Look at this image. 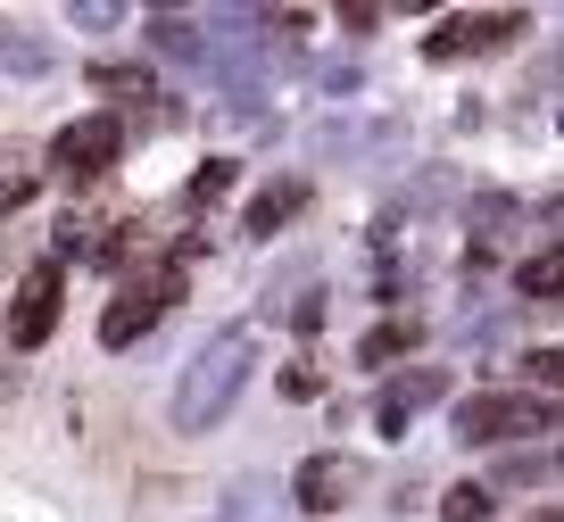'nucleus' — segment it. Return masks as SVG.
<instances>
[{"mask_svg":"<svg viewBox=\"0 0 564 522\" xmlns=\"http://www.w3.org/2000/svg\"><path fill=\"white\" fill-rule=\"evenodd\" d=\"M258 373V324H225L192 348V366L175 382V432H208V423L232 415V399L249 390Z\"/></svg>","mask_w":564,"mask_h":522,"instance_id":"f257e3e1","label":"nucleus"},{"mask_svg":"<svg viewBox=\"0 0 564 522\" xmlns=\"http://www.w3.org/2000/svg\"><path fill=\"white\" fill-rule=\"evenodd\" d=\"M91 84H100V91H141V100H150V67H133V58H100Z\"/></svg>","mask_w":564,"mask_h":522,"instance_id":"dca6fc26","label":"nucleus"},{"mask_svg":"<svg viewBox=\"0 0 564 522\" xmlns=\"http://www.w3.org/2000/svg\"><path fill=\"white\" fill-rule=\"evenodd\" d=\"M58 298H67V265L42 258L34 274L18 282V298H9V348H25V357H34V348L58 331Z\"/></svg>","mask_w":564,"mask_h":522,"instance_id":"39448f33","label":"nucleus"},{"mask_svg":"<svg viewBox=\"0 0 564 522\" xmlns=\"http://www.w3.org/2000/svg\"><path fill=\"white\" fill-rule=\"evenodd\" d=\"M67 18H75V25H117L124 9H108V0H84V9H67Z\"/></svg>","mask_w":564,"mask_h":522,"instance_id":"412c9836","label":"nucleus"},{"mask_svg":"<svg viewBox=\"0 0 564 522\" xmlns=\"http://www.w3.org/2000/svg\"><path fill=\"white\" fill-rule=\"evenodd\" d=\"M514 291L540 298V307H564V249H540V258L514 265Z\"/></svg>","mask_w":564,"mask_h":522,"instance_id":"9d476101","label":"nucleus"},{"mask_svg":"<svg viewBox=\"0 0 564 522\" xmlns=\"http://www.w3.org/2000/svg\"><path fill=\"white\" fill-rule=\"evenodd\" d=\"M42 192V166L18 150V141H0V208H25Z\"/></svg>","mask_w":564,"mask_h":522,"instance_id":"9b49d317","label":"nucleus"},{"mask_svg":"<svg viewBox=\"0 0 564 522\" xmlns=\"http://www.w3.org/2000/svg\"><path fill=\"white\" fill-rule=\"evenodd\" d=\"M300 208H307V183H300V174H282V183H265V192L241 208V232H249V241H274Z\"/></svg>","mask_w":564,"mask_h":522,"instance_id":"6e6552de","label":"nucleus"},{"mask_svg":"<svg viewBox=\"0 0 564 522\" xmlns=\"http://www.w3.org/2000/svg\"><path fill=\"white\" fill-rule=\"evenodd\" d=\"M540 522H564V514H540Z\"/></svg>","mask_w":564,"mask_h":522,"instance_id":"5701e85b","label":"nucleus"},{"mask_svg":"<svg viewBox=\"0 0 564 522\" xmlns=\"http://www.w3.org/2000/svg\"><path fill=\"white\" fill-rule=\"evenodd\" d=\"M166 298H183V258L166 265V274H133V282H117V298L100 307V348H133L141 331L166 315Z\"/></svg>","mask_w":564,"mask_h":522,"instance_id":"7ed1b4c3","label":"nucleus"},{"mask_svg":"<svg viewBox=\"0 0 564 522\" xmlns=\"http://www.w3.org/2000/svg\"><path fill=\"white\" fill-rule=\"evenodd\" d=\"M117 157H124V124L108 117V108L100 117H75L67 133L51 141V174H67V183H100Z\"/></svg>","mask_w":564,"mask_h":522,"instance_id":"20e7f679","label":"nucleus"},{"mask_svg":"<svg viewBox=\"0 0 564 522\" xmlns=\"http://www.w3.org/2000/svg\"><path fill=\"white\" fill-rule=\"evenodd\" d=\"M523 34V9H490V18H441L432 25V42H423V58H465V51H490V42Z\"/></svg>","mask_w":564,"mask_h":522,"instance_id":"423d86ee","label":"nucleus"},{"mask_svg":"<svg viewBox=\"0 0 564 522\" xmlns=\"http://www.w3.org/2000/svg\"><path fill=\"white\" fill-rule=\"evenodd\" d=\"M282 390H291V399H316L324 373H316V366H291V373H282Z\"/></svg>","mask_w":564,"mask_h":522,"instance_id":"aec40b11","label":"nucleus"},{"mask_svg":"<svg viewBox=\"0 0 564 522\" xmlns=\"http://www.w3.org/2000/svg\"><path fill=\"white\" fill-rule=\"evenodd\" d=\"M291 498H300L307 514H340V505H349V465H340L333 448L300 456V465H291Z\"/></svg>","mask_w":564,"mask_h":522,"instance_id":"0eeeda50","label":"nucleus"},{"mask_svg":"<svg viewBox=\"0 0 564 522\" xmlns=\"http://www.w3.org/2000/svg\"><path fill=\"white\" fill-rule=\"evenodd\" d=\"M0 58H9V67H18V75H42V67H51V42H34V34H18V25H9V42H0Z\"/></svg>","mask_w":564,"mask_h":522,"instance_id":"f3484780","label":"nucleus"},{"mask_svg":"<svg viewBox=\"0 0 564 522\" xmlns=\"http://www.w3.org/2000/svg\"><path fill=\"white\" fill-rule=\"evenodd\" d=\"M150 51H166V58H199V25H192V18H150Z\"/></svg>","mask_w":564,"mask_h":522,"instance_id":"4468645a","label":"nucleus"},{"mask_svg":"<svg viewBox=\"0 0 564 522\" xmlns=\"http://www.w3.org/2000/svg\"><path fill=\"white\" fill-rule=\"evenodd\" d=\"M232 522H265V481H241V489H232Z\"/></svg>","mask_w":564,"mask_h":522,"instance_id":"6ab92c4d","label":"nucleus"},{"mask_svg":"<svg viewBox=\"0 0 564 522\" xmlns=\"http://www.w3.org/2000/svg\"><path fill=\"white\" fill-rule=\"evenodd\" d=\"M448 432H457L465 448H498V439L547 432V399H531V390H474V399H457Z\"/></svg>","mask_w":564,"mask_h":522,"instance_id":"f03ea898","label":"nucleus"},{"mask_svg":"<svg viewBox=\"0 0 564 522\" xmlns=\"http://www.w3.org/2000/svg\"><path fill=\"white\" fill-rule=\"evenodd\" d=\"M291 324H300V331H316V324H324V291H307L300 307H291Z\"/></svg>","mask_w":564,"mask_h":522,"instance_id":"4be33fe9","label":"nucleus"},{"mask_svg":"<svg viewBox=\"0 0 564 522\" xmlns=\"http://www.w3.org/2000/svg\"><path fill=\"white\" fill-rule=\"evenodd\" d=\"M523 373H531V399H540V390H564V348H531Z\"/></svg>","mask_w":564,"mask_h":522,"instance_id":"a211bd4d","label":"nucleus"},{"mask_svg":"<svg viewBox=\"0 0 564 522\" xmlns=\"http://www.w3.org/2000/svg\"><path fill=\"white\" fill-rule=\"evenodd\" d=\"M406 348H415V324H373L366 340H357V366H399Z\"/></svg>","mask_w":564,"mask_h":522,"instance_id":"ddd939ff","label":"nucleus"},{"mask_svg":"<svg viewBox=\"0 0 564 522\" xmlns=\"http://www.w3.org/2000/svg\"><path fill=\"white\" fill-rule=\"evenodd\" d=\"M232 183H241V174H232V157H208V166L192 174V208H216V199H225Z\"/></svg>","mask_w":564,"mask_h":522,"instance_id":"2eb2a0df","label":"nucleus"},{"mask_svg":"<svg viewBox=\"0 0 564 522\" xmlns=\"http://www.w3.org/2000/svg\"><path fill=\"white\" fill-rule=\"evenodd\" d=\"M490 505H498V489H490V481H457V489H441V522H490Z\"/></svg>","mask_w":564,"mask_h":522,"instance_id":"f8f14e48","label":"nucleus"},{"mask_svg":"<svg viewBox=\"0 0 564 522\" xmlns=\"http://www.w3.org/2000/svg\"><path fill=\"white\" fill-rule=\"evenodd\" d=\"M441 373H432V366H423V373H406V382H390L382 390V406H373V432H382V439H406V415H415V406L423 399H441Z\"/></svg>","mask_w":564,"mask_h":522,"instance_id":"1a4fd4ad","label":"nucleus"}]
</instances>
